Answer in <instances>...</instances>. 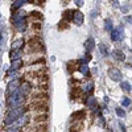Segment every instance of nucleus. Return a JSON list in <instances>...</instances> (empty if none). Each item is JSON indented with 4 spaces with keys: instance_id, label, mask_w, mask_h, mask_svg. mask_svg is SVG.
I'll return each instance as SVG.
<instances>
[{
    "instance_id": "obj_1",
    "label": "nucleus",
    "mask_w": 132,
    "mask_h": 132,
    "mask_svg": "<svg viewBox=\"0 0 132 132\" xmlns=\"http://www.w3.org/2000/svg\"><path fill=\"white\" fill-rule=\"evenodd\" d=\"M25 107H17V108H13V110H11L9 111V114L5 116V119H4V124H7V126H11L12 123H15V122H17V120L21 118V116H24V114H25Z\"/></svg>"
},
{
    "instance_id": "obj_2",
    "label": "nucleus",
    "mask_w": 132,
    "mask_h": 132,
    "mask_svg": "<svg viewBox=\"0 0 132 132\" xmlns=\"http://www.w3.org/2000/svg\"><path fill=\"white\" fill-rule=\"evenodd\" d=\"M25 101V95L23 94V91H21L20 89L17 91H15L13 94L9 95V99H8V104L13 108H17V107H21V104H23V102Z\"/></svg>"
},
{
    "instance_id": "obj_3",
    "label": "nucleus",
    "mask_w": 132,
    "mask_h": 132,
    "mask_svg": "<svg viewBox=\"0 0 132 132\" xmlns=\"http://www.w3.org/2000/svg\"><path fill=\"white\" fill-rule=\"evenodd\" d=\"M24 15H25V13L21 11L20 13L12 16V23L15 24V27H16L20 32H24V30L27 29V19H24Z\"/></svg>"
},
{
    "instance_id": "obj_4",
    "label": "nucleus",
    "mask_w": 132,
    "mask_h": 132,
    "mask_svg": "<svg viewBox=\"0 0 132 132\" xmlns=\"http://www.w3.org/2000/svg\"><path fill=\"white\" fill-rule=\"evenodd\" d=\"M20 86H21V83H20V81H19L17 78L12 79L11 82H8V86H7V94H8V95L13 94L15 91H17V90L20 89Z\"/></svg>"
},
{
    "instance_id": "obj_5",
    "label": "nucleus",
    "mask_w": 132,
    "mask_h": 132,
    "mask_svg": "<svg viewBox=\"0 0 132 132\" xmlns=\"http://www.w3.org/2000/svg\"><path fill=\"white\" fill-rule=\"evenodd\" d=\"M111 38H112V41H122L124 38V29L122 27H118V28L112 29Z\"/></svg>"
},
{
    "instance_id": "obj_6",
    "label": "nucleus",
    "mask_w": 132,
    "mask_h": 132,
    "mask_svg": "<svg viewBox=\"0 0 132 132\" xmlns=\"http://www.w3.org/2000/svg\"><path fill=\"white\" fill-rule=\"evenodd\" d=\"M83 20H85V16L81 11H73V23L77 24V25H81L83 24Z\"/></svg>"
},
{
    "instance_id": "obj_7",
    "label": "nucleus",
    "mask_w": 132,
    "mask_h": 132,
    "mask_svg": "<svg viewBox=\"0 0 132 132\" xmlns=\"http://www.w3.org/2000/svg\"><path fill=\"white\" fill-rule=\"evenodd\" d=\"M108 75H110V78H111L112 81H115V82L122 81V73H120L118 69H115V68H111L108 70Z\"/></svg>"
},
{
    "instance_id": "obj_8",
    "label": "nucleus",
    "mask_w": 132,
    "mask_h": 132,
    "mask_svg": "<svg viewBox=\"0 0 132 132\" xmlns=\"http://www.w3.org/2000/svg\"><path fill=\"white\" fill-rule=\"evenodd\" d=\"M21 66H23V61L21 60H17V61H13L12 62V65H11V68H9V71H8V74L9 75H12L15 71H17Z\"/></svg>"
},
{
    "instance_id": "obj_9",
    "label": "nucleus",
    "mask_w": 132,
    "mask_h": 132,
    "mask_svg": "<svg viewBox=\"0 0 132 132\" xmlns=\"http://www.w3.org/2000/svg\"><path fill=\"white\" fill-rule=\"evenodd\" d=\"M83 46H85V49L87 50V53H90L93 49H94V46H95V40L94 38H87L86 41H85V44H83Z\"/></svg>"
},
{
    "instance_id": "obj_10",
    "label": "nucleus",
    "mask_w": 132,
    "mask_h": 132,
    "mask_svg": "<svg viewBox=\"0 0 132 132\" xmlns=\"http://www.w3.org/2000/svg\"><path fill=\"white\" fill-rule=\"evenodd\" d=\"M112 56H114V58H115L116 61H119V62H123V61L126 60L124 53H123L122 50H119V49H115V50L112 52Z\"/></svg>"
},
{
    "instance_id": "obj_11",
    "label": "nucleus",
    "mask_w": 132,
    "mask_h": 132,
    "mask_svg": "<svg viewBox=\"0 0 132 132\" xmlns=\"http://www.w3.org/2000/svg\"><path fill=\"white\" fill-rule=\"evenodd\" d=\"M29 0H15V2L12 3V5H11V8H12V11H16L19 8H21L25 3H28Z\"/></svg>"
},
{
    "instance_id": "obj_12",
    "label": "nucleus",
    "mask_w": 132,
    "mask_h": 132,
    "mask_svg": "<svg viewBox=\"0 0 132 132\" xmlns=\"http://www.w3.org/2000/svg\"><path fill=\"white\" fill-rule=\"evenodd\" d=\"M23 46H24V40H21V38L15 40V41L12 42V45H11V48H12L13 50H20Z\"/></svg>"
},
{
    "instance_id": "obj_13",
    "label": "nucleus",
    "mask_w": 132,
    "mask_h": 132,
    "mask_svg": "<svg viewBox=\"0 0 132 132\" xmlns=\"http://www.w3.org/2000/svg\"><path fill=\"white\" fill-rule=\"evenodd\" d=\"M82 128H83V124H82L81 120H78L77 123H74V124L70 126V132H79Z\"/></svg>"
},
{
    "instance_id": "obj_14",
    "label": "nucleus",
    "mask_w": 132,
    "mask_h": 132,
    "mask_svg": "<svg viewBox=\"0 0 132 132\" xmlns=\"http://www.w3.org/2000/svg\"><path fill=\"white\" fill-rule=\"evenodd\" d=\"M85 116H86V111H85V110H81V111H77V112L73 114V119L74 120H82Z\"/></svg>"
},
{
    "instance_id": "obj_15",
    "label": "nucleus",
    "mask_w": 132,
    "mask_h": 132,
    "mask_svg": "<svg viewBox=\"0 0 132 132\" xmlns=\"http://www.w3.org/2000/svg\"><path fill=\"white\" fill-rule=\"evenodd\" d=\"M62 20H65V21H70V20H73V12H71L70 9L63 11V13H62Z\"/></svg>"
},
{
    "instance_id": "obj_16",
    "label": "nucleus",
    "mask_w": 132,
    "mask_h": 132,
    "mask_svg": "<svg viewBox=\"0 0 132 132\" xmlns=\"http://www.w3.org/2000/svg\"><path fill=\"white\" fill-rule=\"evenodd\" d=\"M20 56H21V52L20 50H12V52L9 53V58L12 60V62L20 60Z\"/></svg>"
},
{
    "instance_id": "obj_17",
    "label": "nucleus",
    "mask_w": 132,
    "mask_h": 132,
    "mask_svg": "<svg viewBox=\"0 0 132 132\" xmlns=\"http://www.w3.org/2000/svg\"><path fill=\"white\" fill-rule=\"evenodd\" d=\"M20 90L23 91V94H24V95H27V94L29 93V90H30V85H29V82H24V83H21Z\"/></svg>"
},
{
    "instance_id": "obj_18",
    "label": "nucleus",
    "mask_w": 132,
    "mask_h": 132,
    "mask_svg": "<svg viewBox=\"0 0 132 132\" xmlns=\"http://www.w3.org/2000/svg\"><path fill=\"white\" fill-rule=\"evenodd\" d=\"M79 71L83 74V75H89L90 73V70H89V66H87V63H81V66H79Z\"/></svg>"
},
{
    "instance_id": "obj_19",
    "label": "nucleus",
    "mask_w": 132,
    "mask_h": 132,
    "mask_svg": "<svg viewBox=\"0 0 132 132\" xmlns=\"http://www.w3.org/2000/svg\"><path fill=\"white\" fill-rule=\"evenodd\" d=\"M45 120H48V115L46 114H40V115H36L35 116V122H37V123L45 122Z\"/></svg>"
},
{
    "instance_id": "obj_20",
    "label": "nucleus",
    "mask_w": 132,
    "mask_h": 132,
    "mask_svg": "<svg viewBox=\"0 0 132 132\" xmlns=\"http://www.w3.org/2000/svg\"><path fill=\"white\" fill-rule=\"evenodd\" d=\"M104 29H106L107 32L112 30V21L110 20V19H106V20H104Z\"/></svg>"
},
{
    "instance_id": "obj_21",
    "label": "nucleus",
    "mask_w": 132,
    "mask_h": 132,
    "mask_svg": "<svg viewBox=\"0 0 132 132\" xmlns=\"http://www.w3.org/2000/svg\"><path fill=\"white\" fill-rule=\"evenodd\" d=\"M120 87H122V89L126 91V93H129L131 91V85L128 83V82H120Z\"/></svg>"
},
{
    "instance_id": "obj_22",
    "label": "nucleus",
    "mask_w": 132,
    "mask_h": 132,
    "mask_svg": "<svg viewBox=\"0 0 132 132\" xmlns=\"http://www.w3.org/2000/svg\"><path fill=\"white\" fill-rule=\"evenodd\" d=\"M85 93L86 94H90L93 90H94V85H93V82H89V83H86V86H85Z\"/></svg>"
},
{
    "instance_id": "obj_23",
    "label": "nucleus",
    "mask_w": 132,
    "mask_h": 132,
    "mask_svg": "<svg viewBox=\"0 0 132 132\" xmlns=\"http://www.w3.org/2000/svg\"><path fill=\"white\" fill-rule=\"evenodd\" d=\"M99 50H101V54H103V56H107L108 52H107V45H104V44H99Z\"/></svg>"
},
{
    "instance_id": "obj_24",
    "label": "nucleus",
    "mask_w": 132,
    "mask_h": 132,
    "mask_svg": "<svg viewBox=\"0 0 132 132\" xmlns=\"http://www.w3.org/2000/svg\"><path fill=\"white\" fill-rule=\"evenodd\" d=\"M115 111H116V114H118V116H119V118H123V116L126 115V111H124V110H123L122 107H116Z\"/></svg>"
},
{
    "instance_id": "obj_25",
    "label": "nucleus",
    "mask_w": 132,
    "mask_h": 132,
    "mask_svg": "<svg viewBox=\"0 0 132 132\" xmlns=\"http://www.w3.org/2000/svg\"><path fill=\"white\" fill-rule=\"evenodd\" d=\"M32 17H37V19H40V20H42V13H40V12H37V11H32V12L29 13Z\"/></svg>"
},
{
    "instance_id": "obj_26",
    "label": "nucleus",
    "mask_w": 132,
    "mask_h": 132,
    "mask_svg": "<svg viewBox=\"0 0 132 132\" xmlns=\"http://www.w3.org/2000/svg\"><path fill=\"white\" fill-rule=\"evenodd\" d=\"M58 27H60V29H63V28H65V29H68V28H69V24H68V23H65V20H61V21H60V24H58Z\"/></svg>"
},
{
    "instance_id": "obj_27",
    "label": "nucleus",
    "mask_w": 132,
    "mask_h": 132,
    "mask_svg": "<svg viewBox=\"0 0 132 132\" xmlns=\"http://www.w3.org/2000/svg\"><path fill=\"white\" fill-rule=\"evenodd\" d=\"M86 104H87V106H90V107L95 106V99L90 96V98H89V99H87V101H86Z\"/></svg>"
},
{
    "instance_id": "obj_28",
    "label": "nucleus",
    "mask_w": 132,
    "mask_h": 132,
    "mask_svg": "<svg viewBox=\"0 0 132 132\" xmlns=\"http://www.w3.org/2000/svg\"><path fill=\"white\" fill-rule=\"evenodd\" d=\"M122 104H123L124 107H128V106L131 104V99H129V98H127V96H126V98H123V101H122Z\"/></svg>"
},
{
    "instance_id": "obj_29",
    "label": "nucleus",
    "mask_w": 132,
    "mask_h": 132,
    "mask_svg": "<svg viewBox=\"0 0 132 132\" xmlns=\"http://www.w3.org/2000/svg\"><path fill=\"white\" fill-rule=\"evenodd\" d=\"M79 93H82V89H81V87H74V89H73V96L79 95Z\"/></svg>"
},
{
    "instance_id": "obj_30",
    "label": "nucleus",
    "mask_w": 132,
    "mask_h": 132,
    "mask_svg": "<svg viewBox=\"0 0 132 132\" xmlns=\"http://www.w3.org/2000/svg\"><path fill=\"white\" fill-rule=\"evenodd\" d=\"M33 98L35 99H41V98H46V94H44V93H40V94H33Z\"/></svg>"
},
{
    "instance_id": "obj_31",
    "label": "nucleus",
    "mask_w": 132,
    "mask_h": 132,
    "mask_svg": "<svg viewBox=\"0 0 132 132\" xmlns=\"http://www.w3.org/2000/svg\"><path fill=\"white\" fill-rule=\"evenodd\" d=\"M32 29H35V30L41 29V24H40V23H33V24H32Z\"/></svg>"
},
{
    "instance_id": "obj_32",
    "label": "nucleus",
    "mask_w": 132,
    "mask_h": 132,
    "mask_svg": "<svg viewBox=\"0 0 132 132\" xmlns=\"http://www.w3.org/2000/svg\"><path fill=\"white\" fill-rule=\"evenodd\" d=\"M74 3H75V5H78V7H82L83 5V0H74Z\"/></svg>"
},
{
    "instance_id": "obj_33",
    "label": "nucleus",
    "mask_w": 132,
    "mask_h": 132,
    "mask_svg": "<svg viewBox=\"0 0 132 132\" xmlns=\"http://www.w3.org/2000/svg\"><path fill=\"white\" fill-rule=\"evenodd\" d=\"M126 21H127V23H129V24H132V16H127L126 17Z\"/></svg>"
},
{
    "instance_id": "obj_34",
    "label": "nucleus",
    "mask_w": 132,
    "mask_h": 132,
    "mask_svg": "<svg viewBox=\"0 0 132 132\" xmlns=\"http://www.w3.org/2000/svg\"><path fill=\"white\" fill-rule=\"evenodd\" d=\"M44 2H45V0H35V3H36V4H42Z\"/></svg>"
},
{
    "instance_id": "obj_35",
    "label": "nucleus",
    "mask_w": 132,
    "mask_h": 132,
    "mask_svg": "<svg viewBox=\"0 0 132 132\" xmlns=\"http://www.w3.org/2000/svg\"><path fill=\"white\" fill-rule=\"evenodd\" d=\"M119 126H120V128H122V131H123V132H126V127L123 126V123H119Z\"/></svg>"
},
{
    "instance_id": "obj_36",
    "label": "nucleus",
    "mask_w": 132,
    "mask_h": 132,
    "mask_svg": "<svg viewBox=\"0 0 132 132\" xmlns=\"http://www.w3.org/2000/svg\"><path fill=\"white\" fill-rule=\"evenodd\" d=\"M122 12H123V13H127V12H128V9L123 7V8H122Z\"/></svg>"
}]
</instances>
